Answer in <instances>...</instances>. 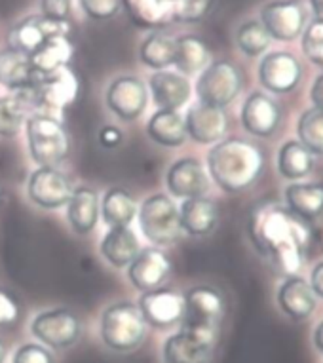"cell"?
<instances>
[{
    "mask_svg": "<svg viewBox=\"0 0 323 363\" xmlns=\"http://www.w3.org/2000/svg\"><path fill=\"white\" fill-rule=\"evenodd\" d=\"M263 172L264 152L249 139L225 138L208 152L210 179L228 194L251 189Z\"/></svg>",
    "mask_w": 323,
    "mask_h": 363,
    "instance_id": "obj_2",
    "label": "cell"
},
{
    "mask_svg": "<svg viewBox=\"0 0 323 363\" xmlns=\"http://www.w3.org/2000/svg\"><path fill=\"white\" fill-rule=\"evenodd\" d=\"M219 331L181 328L164 342V363H210L215 352Z\"/></svg>",
    "mask_w": 323,
    "mask_h": 363,
    "instance_id": "obj_7",
    "label": "cell"
},
{
    "mask_svg": "<svg viewBox=\"0 0 323 363\" xmlns=\"http://www.w3.org/2000/svg\"><path fill=\"white\" fill-rule=\"evenodd\" d=\"M147 322L137 303L118 301L103 310L99 335L108 350L130 354L137 350L147 339Z\"/></svg>",
    "mask_w": 323,
    "mask_h": 363,
    "instance_id": "obj_3",
    "label": "cell"
},
{
    "mask_svg": "<svg viewBox=\"0 0 323 363\" xmlns=\"http://www.w3.org/2000/svg\"><path fill=\"white\" fill-rule=\"evenodd\" d=\"M179 219L183 233L191 234L194 238H202L213 233L219 225V209L210 198H188L181 202Z\"/></svg>",
    "mask_w": 323,
    "mask_h": 363,
    "instance_id": "obj_25",
    "label": "cell"
},
{
    "mask_svg": "<svg viewBox=\"0 0 323 363\" xmlns=\"http://www.w3.org/2000/svg\"><path fill=\"white\" fill-rule=\"evenodd\" d=\"M247 236L253 247L266 257L280 272L297 276L302 270L312 245V226L285 206L259 203L247 219Z\"/></svg>",
    "mask_w": 323,
    "mask_h": 363,
    "instance_id": "obj_1",
    "label": "cell"
},
{
    "mask_svg": "<svg viewBox=\"0 0 323 363\" xmlns=\"http://www.w3.org/2000/svg\"><path fill=\"white\" fill-rule=\"evenodd\" d=\"M40 10L46 19L52 21H69L72 12L71 0H40Z\"/></svg>",
    "mask_w": 323,
    "mask_h": 363,
    "instance_id": "obj_42",
    "label": "cell"
},
{
    "mask_svg": "<svg viewBox=\"0 0 323 363\" xmlns=\"http://www.w3.org/2000/svg\"><path fill=\"white\" fill-rule=\"evenodd\" d=\"M314 169V156L299 143L285 141L278 150V172L283 179L299 183Z\"/></svg>",
    "mask_w": 323,
    "mask_h": 363,
    "instance_id": "obj_35",
    "label": "cell"
},
{
    "mask_svg": "<svg viewBox=\"0 0 323 363\" xmlns=\"http://www.w3.org/2000/svg\"><path fill=\"white\" fill-rule=\"evenodd\" d=\"M74 55V44L69 36H52L29 57V63L38 78L48 77L65 69Z\"/></svg>",
    "mask_w": 323,
    "mask_h": 363,
    "instance_id": "obj_27",
    "label": "cell"
},
{
    "mask_svg": "<svg viewBox=\"0 0 323 363\" xmlns=\"http://www.w3.org/2000/svg\"><path fill=\"white\" fill-rule=\"evenodd\" d=\"M283 118L280 103L264 91H253L242 105L239 120L249 135L266 139L272 138Z\"/></svg>",
    "mask_w": 323,
    "mask_h": 363,
    "instance_id": "obj_16",
    "label": "cell"
},
{
    "mask_svg": "<svg viewBox=\"0 0 323 363\" xmlns=\"http://www.w3.org/2000/svg\"><path fill=\"white\" fill-rule=\"evenodd\" d=\"M183 297H185V315L181 328L219 331V325L227 312V303L217 287L194 286Z\"/></svg>",
    "mask_w": 323,
    "mask_h": 363,
    "instance_id": "obj_9",
    "label": "cell"
},
{
    "mask_svg": "<svg viewBox=\"0 0 323 363\" xmlns=\"http://www.w3.org/2000/svg\"><path fill=\"white\" fill-rule=\"evenodd\" d=\"M38 80L40 78L33 71L29 57H25L23 54H19L12 48L0 52V86L16 91V89L38 82Z\"/></svg>",
    "mask_w": 323,
    "mask_h": 363,
    "instance_id": "obj_34",
    "label": "cell"
},
{
    "mask_svg": "<svg viewBox=\"0 0 323 363\" xmlns=\"http://www.w3.org/2000/svg\"><path fill=\"white\" fill-rule=\"evenodd\" d=\"M186 135L198 145H215L228 131V116L225 108L210 105H192L185 114Z\"/></svg>",
    "mask_w": 323,
    "mask_h": 363,
    "instance_id": "obj_20",
    "label": "cell"
},
{
    "mask_svg": "<svg viewBox=\"0 0 323 363\" xmlns=\"http://www.w3.org/2000/svg\"><path fill=\"white\" fill-rule=\"evenodd\" d=\"M72 191L71 179L57 167H36L27 181V196L42 209L65 208Z\"/></svg>",
    "mask_w": 323,
    "mask_h": 363,
    "instance_id": "obj_14",
    "label": "cell"
},
{
    "mask_svg": "<svg viewBox=\"0 0 323 363\" xmlns=\"http://www.w3.org/2000/svg\"><path fill=\"white\" fill-rule=\"evenodd\" d=\"M149 91L158 108L181 111L191 101V80L177 71H154L149 78Z\"/></svg>",
    "mask_w": 323,
    "mask_h": 363,
    "instance_id": "obj_22",
    "label": "cell"
},
{
    "mask_svg": "<svg viewBox=\"0 0 323 363\" xmlns=\"http://www.w3.org/2000/svg\"><path fill=\"white\" fill-rule=\"evenodd\" d=\"M107 108L122 122H133L143 116L144 108L149 105V88L139 77L114 78L105 91Z\"/></svg>",
    "mask_w": 323,
    "mask_h": 363,
    "instance_id": "obj_11",
    "label": "cell"
},
{
    "mask_svg": "<svg viewBox=\"0 0 323 363\" xmlns=\"http://www.w3.org/2000/svg\"><path fill=\"white\" fill-rule=\"evenodd\" d=\"M122 131L116 128V125H103L101 131H99V143L105 147V149H116L122 143Z\"/></svg>",
    "mask_w": 323,
    "mask_h": 363,
    "instance_id": "obj_44",
    "label": "cell"
},
{
    "mask_svg": "<svg viewBox=\"0 0 323 363\" xmlns=\"http://www.w3.org/2000/svg\"><path fill=\"white\" fill-rule=\"evenodd\" d=\"M168 2H174V0H168Z\"/></svg>",
    "mask_w": 323,
    "mask_h": 363,
    "instance_id": "obj_50",
    "label": "cell"
},
{
    "mask_svg": "<svg viewBox=\"0 0 323 363\" xmlns=\"http://www.w3.org/2000/svg\"><path fill=\"white\" fill-rule=\"evenodd\" d=\"M270 42H272V38L263 27V23L257 19L242 23L236 30V46L247 57H259V55L266 54Z\"/></svg>",
    "mask_w": 323,
    "mask_h": 363,
    "instance_id": "obj_37",
    "label": "cell"
},
{
    "mask_svg": "<svg viewBox=\"0 0 323 363\" xmlns=\"http://www.w3.org/2000/svg\"><path fill=\"white\" fill-rule=\"evenodd\" d=\"M141 242H139L137 233L132 226H114L108 228L107 234L103 236V242L99 245L103 259L114 268H128L132 261L139 255Z\"/></svg>",
    "mask_w": 323,
    "mask_h": 363,
    "instance_id": "obj_26",
    "label": "cell"
},
{
    "mask_svg": "<svg viewBox=\"0 0 323 363\" xmlns=\"http://www.w3.org/2000/svg\"><path fill=\"white\" fill-rule=\"evenodd\" d=\"M171 259L162 247H143L128 267V278L137 291L144 293L160 287L171 274Z\"/></svg>",
    "mask_w": 323,
    "mask_h": 363,
    "instance_id": "obj_19",
    "label": "cell"
},
{
    "mask_svg": "<svg viewBox=\"0 0 323 363\" xmlns=\"http://www.w3.org/2000/svg\"><path fill=\"white\" fill-rule=\"evenodd\" d=\"M141 234L154 247L175 245L183 236L179 208L168 194H152L144 198L137 209Z\"/></svg>",
    "mask_w": 323,
    "mask_h": 363,
    "instance_id": "obj_5",
    "label": "cell"
},
{
    "mask_svg": "<svg viewBox=\"0 0 323 363\" xmlns=\"http://www.w3.org/2000/svg\"><path fill=\"white\" fill-rule=\"evenodd\" d=\"M29 155L38 167H57L71 155L69 131L55 116L36 113L25 122Z\"/></svg>",
    "mask_w": 323,
    "mask_h": 363,
    "instance_id": "obj_4",
    "label": "cell"
},
{
    "mask_svg": "<svg viewBox=\"0 0 323 363\" xmlns=\"http://www.w3.org/2000/svg\"><path fill=\"white\" fill-rule=\"evenodd\" d=\"M139 203L132 192L122 189V186H113L103 194L101 200V219L108 228L114 226H130L133 219H137Z\"/></svg>",
    "mask_w": 323,
    "mask_h": 363,
    "instance_id": "obj_30",
    "label": "cell"
},
{
    "mask_svg": "<svg viewBox=\"0 0 323 363\" xmlns=\"http://www.w3.org/2000/svg\"><path fill=\"white\" fill-rule=\"evenodd\" d=\"M6 354H8V348L4 342H0V363H4V359H6Z\"/></svg>",
    "mask_w": 323,
    "mask_h": 363,
    "instance_id": "obj_49",
    "label": "cell"
},
{
    "mask_svg": "<svg viewBox=\"0 0 323 363\" xmlns=\"http://www.w3.org/2000/svg\"><path fill=\"white\" fill-rule=\"evenodd\" d=\"M302 78L299 60L289 52H270L259 63V82L276 96L291 94Z\"/></svg>",
    "mask_w": 323,
    "mask_h": 363,
    "instance_id": "obj_15",
    "label": "cell"
},
{
    "mask_svg": "<svg viewBox=\"0 0 323 363\" xmlns=\"http://www.w3.org/2000/svg\"><path fill=\"white\" fill-rule=\"evenodd\" d=\"M38 86H40V99H42V113L46 108L65 111L72 107L80 94V78L69 67L40 78Z\"/></svg>",
    "mask_w": 323,
    "mask_h": 363,
    "instance_id": "obj_23",
    "label": "cell"
},
{
    "mask_svg": "<svg viewBox=\"0 0 323 363\" xmlns=\"http://www.w3.org/2000/svg\"><path fill=\"white\" fill-rule=\"evenodd\" d=\"M215 0H174L171 2V21L177 23H196L211 12Z\"/></svg>",
    "mask_w": 323,
    "mask_h": 363,
    "instance_id": "obj_38",
    "label": "cell"
},
{
    "mask_svg": "<svg viewBox=\"0 0 323 363\" xmlns=\"http://www.w3.org/2000/svg\"><path fill=\"white\" fill-rule=\"evenodd\" d=\"M276 301L281 312L293 322H306L317 308V297L310 284L300 276H288L281 281Z\"/></svg>",
    "mask_w": 323,
    "mask_h": 363,
    "instance_id": "obj_21",
    "label": "cell"
},
{
    "mask_svg": "<svg viewBox=\"0 0 323 363\" xmlns=\"http://www.w3.org/2000/svg\"><path fill=\"white\" fill-rule=\"evenodd\" d=\"M177 50H175V69L183 77H192L202 72L211 63L210 46L200 36L183 35L175 38Z\"/></svg>",
    "mask_w": 323,
    "mask_h": 363,
    "instance_id": "obj_31",
    "label": "cell"
},
{
    "mask_svg": "<svg viewBox=\"0 0 323 363\" xmlns=\"http://www.w3.org/2000/svg\"><path fill=\"white\" fill-rule=\"evenodd\" d=\"M67 220L71 225L72 233L78 236H88L96 230L97 223H99V196L97 192L90 186H78L74 189L67 202Z\"/></svg>",
    "mask_w": 323,
    "mask_h": 363,
    "instance_id": "obj_24",
    "label": "cell"
},
{
    "mask_svg": "<svg viewBox=\"0 0 323 363\" xmlns=\"http://www.w3.org/2000/svg\"><path fill=\"white\" fill-rule=\"evenodd\" d=\"M302 52L314 65L323 69V21H310L302 30Z\"/></svg>",
    "mask_w": 323,
    "mask_h": 363,
    "instance_id": "obj_39",
    "label": "cell"
},
{
    "mask_svg": "<svg viewBox=\"0 0 323 363\" xmlns=\"http://www.w3.org/2000/svg\"><path fill=\"white\" fill-rule=\"evenodd\" d=\"M314 346H316L319 354H323V320L317 323L316 331H314Z\"/></svg>",
    "mask_w": 323,
    "mask_h": 363,
    "instance_id": "obj_47",
    "label": "cell"
},
{
    "mask_svg": "<svg viewBox=\"0 0 323 363\" xmlns=\"http://www.w3.org/2000/svg\"><path fill=\"white\" fill-rule=\"evenodd\" d=\"M310 287L317 298H323V261H319L310 272Z\"/></svg>",
    "mask_w": 323,
    "mask_h": 363,
    "instance_id": "obj_45",
    "label": "cell"
},
{
    "mask_svg": "<svg viewBox=\"0 0 323 363\" xmlns=\"http://www.w3.org/2000/svg\"><path fill=\"white\" fill-rule=\"evenodd\" d=\"M310 8L314 12V19L323 21V0H310Z\"/></svg>",
    "mask_w": 323,
    "mask_h": 363,
    "instance_id": "obj_48",
    "label": "cell"
},
{
    "mask_svg": "<svg viewBox=\"0 0 323 363\" xmlns=\"http://www.w3.org/2000/svg\"><path fill=\"white\" fill-rule=\"evenodd\" d=\"M147 325L154 329H168L181 325L185 315V297L174 287H156L144 291L137 301Z\"/></svg>",
    "mask_w": 323,
    "mask_h": 363,
    "instance_id": "obj_10",
    "label": "cell"
},
{
    "mask_svg": "<svg viewBox=\"0 0 323 363\" xmlns=\"http://www.w3.org/2000/svg\"><path fill=\"white\" fill-rule=\"evenodd\" d=\"M242 88H244V78L232 61H211L196 80L198 103L225 108L236 101Z\"/></svg>",
    "mask_w": 323,
    "mask_h": 363,
    "instance_id": "obj_6",
    "label": "cell"
},
{
    "mask_svg": "<svg viewBox=\"0 0 323 363\" xmlns=\"http://www.w3.org/2000/svg\"><path fill=\"white\" fill-rule=\"evenodd\" d=\"M12 363H55L54 354L44 345L27 342L13 352Z\"/></svg>",
    "mask_w": 323,
    "mask_h": 363,
    "instance_id": "obj_41",
    "label": "cell"
},
{
    "mask_svg": "<svg viewBox=\"0 0 323 363\" xmlns=\"http://www.w3.org/2000/svg\"><path fill=\"white\" fill-rule=\"evenodd\" d=\"M69 21H52L44 16H30L10 30V48L30 57L52 36H69Z\"/></svg>",
    "mask_w": 323,
    "mask_h": 363,
    "instance_id": "obj_17",
    "label": "cell"
},
{
    "mask_svg": "<svg viewBox=\"0 0 323 363\" xmlns=\"http://www.w3.org/2000/svg\"><path fill=\"white\" fill-rule=\"evenodd\" d=\"M18 318L19 303L6 289H0V328L12 325L13 322H18Z\"/></svg>",
    "mask_w": 323,
    "mask_h": 363,
    "instance_id": "obj_43",
    "label": "cell"
},
{
    "mask_svg": "<svg viewBox=\"0 0 323 363\" xmlns=\"http://www.w3.org/2000/svg\"><path fill=\"white\" fill-rule=\"evenodd\" d=\"M308 12L299 0H272L261 10V23L270 38L280 42L297 40L306 27Z\"/></svg>",
    "mask_w": 323,
    "mask_h": 363,
    "instance_id": "obj_12",
    "label": "cell"
},
{
    "mask_svg": "<svg viewBox=\"0 0 323 363\" xmlns=\"http://www.w3.org/2000/svg\"><path fill=\"white\" fill-rule=\"evenodd\" d=\"M285 208L306 223L319 219L323 215L322 183H291L283 192Z\"/></svg>",
    "mask_w": 323,
    "mask_h": 363,
    "instance_id": "obj_28",
    "label": "cell"
},
{
    "mask_svg": "<svg viewBox=\"0 0 323 363\" xmlns=\"http://www.w3.org/2000/svg\"><path fill=\"white\" fill-rule=\"evenodd\" d=\"M299 143L312 156H323V113L317 108H308L300 114L297 122Z\"/></svg>",
    "mask_w": 323,
    "mask_h": 363,
    "instance_id": "obj_36",
    "label": "cell"
},
{
    "mask_svg": "<svg viewBox=\"0 0 323 363\" xmlns=\"http://www.w3.org/2000/svg\"><path fill=\"white\" fill-rule=\"evenodd\" d=\"M82 12L90 19L105 21L113 19L122 8V0H80Z\"/></svg>",
    "mask_w": 323,
    "mask_h": 363,
    "instance_id": "obj_40",
    "label": "cell"
},
{
    "mask_svg": "<svg viewBox=\"0 0 323 363\" xmlns=\"http://www.w3.org/2000/svg\"><path fill=\"white\" fill-rule=\"evenodd\" d=\"M130 19L143 29H160L171 23V2L168 0H122Z\"/></svg>",
    "mask_w": 323,
    "mask_h": 363,
    "instance_id": "obj_33",
    "label": "cell"
},
{
    "mask_svg": "<svg viewBox=\"0 0 323 363\" xmlns=\"http://www.w3.org/2000/svg\"><path fill=\"white\" fill-rule=\"evenodd\" d=\"M30 333L44 346H50L55 350H65L80 339L82 322L69 308L44 310L33 318Z\"/></svg>",
    "mask_w": 323,
    "mask_h": 363,
    "instance_id": "obj_8",
    "label": "cell"
},
{
    "mask_svg": "<svg viewBox=\"0 0 323 363\" xmlns=\"http://www.w3.org/2000/svg\"><path fill=\"white\" fill-rule=\"evenodd\" d=\"M210 173L198 158H179L166 173V186L169 194L179 200L205 196L210 191Z\"/></svg>",
    "mask_w": 323,
    "mask_h": 363,
    "instance_id": "obj_18",
    "label": "cell"
},
{
    "mask_svg": "<svg viewBox=\"0 0 323 363\" xmlns=\"http://www.w3.org/2000/svg\"><path fill=\"white\" fill-rule=\"evenodd\" d=\"M310 101L312 105H314V108H317V111H322L323 113V74H319V77L314 80V84H312Z\"/></svg>",
    "mask_w": 323,
    "mask_h": 363,
    "instance_id": "obj_46",
    "label": "cell"
},
{
    "mask_svg": "<svg viewBox=\"0 0 323 363\" xmlns=\"http://www.w3.org/2000/svg\"><path fill=\"white\" fill-rule=\"evenodd\" d=\"M147 133L162 147H181L188 139L185 114H181L179 111L158 108L147 122Z\"/></svg>",
    "mask_w": 323,
    "mask_h": 363,
    "instance_id": "obj_29",
    "label": "cell"
},
{
    "mask_svg": "<svg viewBox=\"0 0 323 363\" xmlns=\"http://www.w3.org/2000/svg\"><path fill=\"white\" fill-rule=\"evenodd\" d=\"M175 44L174 36H169L166 30H152L139 48V60L144 67L152 71H166L175 63Z\"/></svg>",
    "mask_w": 323,
    "mask_h": 363,
    "instance_id": "obj_32",
    "label": "cell"
},
{
    "mask_svg": "<svg viewBox=\"0 0 323 363\" xmlns=\"http://www.w3.org/2000/svg\"><path fill=\"white\" fill-rule=\"evenodd\" d=\"M42 113L38 82L0 97V138H16L29 116Z\"/></svg>",
    "mask_w": 323,
    "mask_h": 363,
    "instance_id": "obj_13",
    "label": "cell"
}]
</instances>
